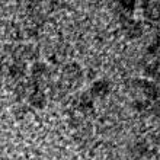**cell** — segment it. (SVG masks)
I'll return each mask as SVG.
<instances>
[{
  "instance_id": "7c38bea8",
  "label": "cell",
  "mask_w": 160,
  "mask_h": 160,
  "mask_svg": "<svg viewBox=\"0 0 160 160\" xmlns=\"http://www.w3.org/2000/svg\"><path fill=\"white\" fill-rule=\"evenodd\" d=\"M28 86H26V83H19L16 84V88H15V95L18 96V99H22V98H25L26 95H28Z\"/></svg>"
},
{
  "instance_id": "52a82bcc",
  "label": "cell",
  "mask_w": 160,
  "mask_h": 160,
  "mask_svg": "<svg viewBox=\"0 0 160 160\" xmlns=\"http://www.w3.org/2000/svg\"><path fill=\"white\" fill-rule=\"evenodd\" d=\"M28 102L32 108H37V109H44L47 106V96L42 90H35V92H31L29 98H28Z\"/></svg>"
},
{
  "instance_id": "5bb4252c",
  "label": "cell",
  "mask_w": 160,
  "mask_h": 160,
  "mask_svg": "<svg viewBox=\"0 0 160 160\" xmlns=\"http://www.w3.org/2000/svg\"><path fill=\"white\" fill-rule=\"evenodd\" d=\"M25 34L28 38H37L39 34V31H38V26H35V25H31L28 26V28H25L23 29V32H22V35Z\"/></svg>"
},
{
  "instance_id": "277c9868",
  "label": "cell",
  "mask_w": 160,
  "mask_h": 160,
  "mask_svg": "<svg viewBox=\"0 0 160 160\" xmlns=\"http://www.w3.org/2000/svg\"><path fill=\"white\" fill-rule=\"evenodd\" d=\"M111 90V84L106 80H96L90 86V95L95 98H105Z\"/></svg>"
},
{
  "instance_id": "30bf717a",
  "label": "cell",
  "mask_w": 160,
  "mask_h": 160,
  "mask_svg": "<svg viewBox=\"0 0 160 160\" xmlns=\"http://www.w3.org/2000/svg\"><path fill=\"white\" fill-rule=\"evenodd\" d=\"M148 147H147V143L146 141H137L132 147V153H134L135 157H143L146 153H147Z\"/></svg>"
},
{
  "instance_id": "e0dca14e",
  "label": "cell",
  "mask_w": 160,
  "mask_h": 160,
  "mask_svg": "<svg viewBox=\"0 0 160 160\" xmlns=\"http://www.w3.org/2000/svg\"><path fill=\"white\" fill-rule=\"evenodd\" d=\"M159 22H160V18H159Z\"/></svg>"
},
{
  "instance_id": "9a60e30c",
  "label": "cell",
  "mask_w": 160,
  "mask_h": 160,
  "mask_svg": "<svg viewBox=\"0 0 160 160\" xmlns=\"http://www.w3.org/2000/svg\"><path fill=\"white\" fill-rule=\"evenodd\" d=\"M119 6H121V9H124V10H127V12L130 13L134 10L135 8V2L134 0H128V2H119Z\"/></svg>"
},
{
  "instance_id": "4fadbf2b",
  "label": "cell",
  "mask_w": 160,
  "mask_h": 160,
  "mask_svg": "<svg viewBox=\"0 0 160 160\" xmlns=\"http://www.w3.org/2000/svg\"><path fill=\"white\" fill-rule=\"evenodd\" d=\"M28 112H29V108L25 105H21V106H18L16 109L13 111V114H15V117H16L18 119H23L28 115Z\"/></svg>"
},
{
  "instance_id": "5b68a950",
  "label": "cell",
  "mask_w": 160,
  "mask_h": 160,
  "mask_svg": "<svg viewBox=\"0 0 160 160\" xmlns=\"http://www.w3.org/2000/svg\"><path fill=\"white\" fill-rule=\"evenodd\" d=\"M93 99L90 95H86V93H82L76 101V109L83 112V114H90L93 112Z\"/></svg>"
},
{
  "instance_id": "3957f363",
  "label": "cell",
  "mask_w": 160,
  "mask_h": 160,
  "mask_svg": "<svg viewBox=\"0 0 160 160\" xmlns=\"http://www.w3.org/2000/svg\"><path fill=\"white\" fill-rule=\"evenodd\" d=\"M124 31H125L127 37L131 39L140 38V37L143 35V26H141V23L137 21H130V19H127V21L124 22Z\"/></svg>"
},
{
  "instance_id": "ba28073f",
  "label": "cell",
  "mask_w": 160,
  "mask_h": 160,
  "mask_svg": "<svg viewBox=\"0 0 160 160\" xmlns=\"http://www.w3.org/2000/svg\"><path fill=\"white\" fill-rule=\"evenodd\" d=\"M9 76L15 80H19L26 74V64L22 63V61H13L8 68Z\"/></svg>"
},
{
  "instance_id": "8992f818",
  "label": "cell",
  "mask_w": 160,
  "mask_h": 160,
  "mask_svg": "<svg viewBox=\"0 0 160 160\" xmlns=\"http://www.w3.org/2000/svg\"><path fill=\"white\" fill-rule=\"evenodd\" d=\"M144 16L148 21H159L160 18V2H147L143 4Z\"/></svg>"
},
{
  "instance_id": "9c48e42d",
  "label": "cell",
  "mask_w": 160,
  "mask_h": 160,
  "mask_svg": "<svg viewBox=\"0 0 160 160\" xmlns=\"http://www.w3.org/2000/svg\"><path fill=\"white\" fill-rule=\"evenodd\" d=\"M48 74V66L42 61H35L31 67V79H35V80H39L41 82L42 77Z\"/></svg>"
},
{
  "instance_id": "2e32d148",
  "label": "cell",
  "mask_w": 160,
  "mask_h": 160,
  "mask_svg": "<svg viewBox=\"0 0 160 160\" xmlns=\"http://www.w3.org/2000/svg\"><path fill=\"white\" fill-rule=\"evenodd\" d=\"M2 66H3V63H2V58H0V68H2Z\"/></svg>"
},
{
  "instance_id": "6da1fadb",
  "label": "cell",
  "mask_w": 160,
  "mask_h": 160,
  "mask_svg": "<svg viewBox=\"0 0 160 160\" xmlns=\"http://www.w3.org/2000/svg\"><path fill=\"white\" fill-rule=\"evenodd\" d=\"M12 57L15 61H37L39 57V51L34 45H18L12 50Z\"/></svg>"
},
{
  "instance_id": "8fae6325",
  "label": "cell",
  "mask_w": 160,
  "mask_h": 160,
  "mask_svg": "<svg viewBox=\"0 0 160 160\" xmlns=\"http://www.w3.org/2000/svg\"><path fill=\"white\" fill-rule=\"evenodd\" d=\"M144 73H146V76H148V77H156L157 74L160 73V70H159V63L153 61V63L147 64V66H146V68H144Z\"/></svg>"
},
{
  "instance_id": "7a4b0ae2",
  "label": "cell",
  "mask_w": 160,
  "mask_h": 160,
  "mask_svg": "<svg viewBox=\"0 0 160 160\" xmlns=\"http://www.w3.org/2000/svg\"><path fill=\"white\" fill-rule=\"evenodd\" d=\"M63 76L70 82V83H77L82 77H83V72H82V67H80L77 63L72 61V63H67L63 67Z\"/></svg>"
}]
</instances>
